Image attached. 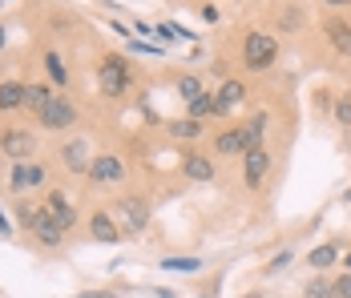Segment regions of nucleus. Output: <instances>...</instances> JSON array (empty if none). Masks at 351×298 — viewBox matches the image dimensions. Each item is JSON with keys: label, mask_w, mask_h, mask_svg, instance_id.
Masks as SVG:
<instances>
[{"label": "nucleus", "mask_w": 351, "mask_h": 298, "mask_svg": "<svg viewBox=\"0 0 351 298\" xmlns=\"http://www.w3.org/2000/svg\"><path fill=\"white\" fill-rule=\"evenodd\" d=\"M0 4H4V0H0Z\"/></svg>", "instance_id": "37"}, {"label": "nucleus", "mask_w": 351, "mask_h": 298, "mask_svg": "<svg viewBox=\"0 0 351 298\" xmlns=\"http://www.w3.org/2000/svg\"><path fill=\"white\" fill-rule=\"evenodd\" d=\"M323 33H327L331 49H335L339 57H351V21H327Z\"/></svg>", "instance_id": "13"}, {"label": "nucleus", "mask_w": 351, "mask_h": 298, "mask_svg": "<svg viewBox=\"0 0 351 298\" xmlns=\"http://www.w3.org/2000/svg\"><path fill=\"white\" fill-rule=\"evenodd\" d=\"M97 85H101L106 97H121V93L130 89V65H125L121 57H106L101 69H97Z\"/></svg>", "instance_id": "3"}, {"label": "nucleus", "mask_w": 351, "mask_h": 298, "mask_svg": "<svg viewBox=\"0 0 351 298\" xmlns=\"http://www.w3.org/2000/svg\"><path fill=\"white\" fill-rule=\"evenodd\" d=\"M49 97H53L49 85H25V109H29V113H40V109L49 105Z\"/></svg>", "instance_id": "18"}, {"label": "nucleus", "mask_w": 351, "mask_h": 298, "mask_svg": "<svg viewBox=\"0 0 351 298\" xmlns=\"http://www.w3.org/2000/svg\"><path fill=\"white\" fill-rule=\"evenodd\" d=\"M36 117H40V125H45V129H69L73 121H77V109H73V101L65 97V93H53L49 105H45Z\"/></svg>", "instance_id": "4"}, {"label": "nucleus", "mask_w": 351, "mask_h": 298, "mask_svg": "<svg viewBox=\"0 0 351 298\" xmlns=\"http://www.w3.org/2000/svg\"><path fill=\"white\" fill-rule=\"evenodd\" d=\"M218 153H246V137H243V125L239 129H222L218 133Z\"/></svg>", "instance_id": "17"}, {"label": "nucleus", "mask_w": 351, "mask_h": 298, "mask_svg": "<svg viewBox=\"0 0 351 298\" xmlns=\"http://www.w3.org/2000/svg\"><path fill=\"white\" fill-rule=\"evenodd\" d=\"M81 298H93V295H81Z\"/></svg>", "instance_id": "34"}, {"label": "nucleus", "mask_w": 351, "mask_h": 298, "mask_svg": "<svg viewBox=\"0 0 351 298\" xmlns=\"http://www.w3.org/2000/svg\"><path fill=\"white\" fill-rule=\"evenodd\" d=\"M335 121H339L343 129H351V101H348V97L335 101Z\"/></svg>", "instance_id": "27"}, {"label": "nucleus", "mask_w": 351, "mask_h": 298, "mask_svg": "<svg viewBox=\"0 0 351 298\" xmlns=\"http://www.w3.org/2000/svg\"><path fill=\"white\" fill-rule=\"evenodd\" d=\"M0 109H4V113L25 109V85H21V81H4V85H0Z\"/></svg>", "instance_id": "15"}, {"label": "nucleus", "mask_w": 351, "mask_h": 298, "mask_svg": "<svg viewBox=\"0 0 351 298\" xmlns=\"http://www.w3.org/2000/svg\"><path fill=\"white\" fill-rule=\"evenodd\" d=\"M198 93H202V81H198V77H182V81H178V97L182 101H194Z\"/></svg>", "instance_id": "25"}, {"label": "nucleus", "mask_w": 351, "mask_h": 298, "mask_svg": "<svg viewBox=\"0 0 351 298\" xmlns=\"http://www.w3.org/2000/svg\"><path fill=\"white\" fill-rule=\"evenodd\" d=\"M307 262L315 266V270H327L331 262H339V250H335V246H315V250L307 254Z\"/></svg>", "instance_id": "20"}, {"label": "nucleus", "mask_w": 351, "mask_h": 298, "mask_svg": "<svg viewBox=\"0 0 351 298\" xmlns=\"http://www.w3.org/2000/svg\"><path fill=\"white\" fill-rule=\"evenodd\" d=\"M243 97H246L243 81H222V89L214 93V117H226L234 105H243Z\"/></svg>", "instance_id": "9"}, {"label": "nucleus", "mask_w": 351, "mask_h": 298, "mask_svg": "<svg viewBox=\"0 0 351 298\" xmlns=\"http://www.w3.org/2000/svg\"><path fill=\"white\" fill-rule=\"evenodd\" d=\"M4 40H8V36H4V25H0V49H4Z\"/></svg>", "instance_id": "32"}, {"label": "nucleus", "mask_w": 351, "mask_h": 298, "mask_svg": "<svg viewBox=\"0 0 351 298\" xmlns=\"http://www.w3.org/2000/svg\"><path fill=\"white\" fill-rule=\"evenodd\" d=\"M202 298H214V295H202Z\"/></svg>", "instance_id": "36"}, {"label": "nucleus", "mask_w": 351, "mask_h": 298, "mask_svg": "<svg viewBox=\"0 0 351 298\" xmlns=\"http://www.w3.org/2000/svg\"><path fill=\"white\" fill-rule=\"evenodd\" d=\"M61 162H65V169L69 173H89V166H93V153H89V141H69L65 149H61Z\"/></svg>", "instance_id": "8"}, {"label": "nucleus", "mask_w": 351, "mask_h": 298, "mask_svg": "<svg viewBox=\"0 0 351 298\" xmlns=\"http://www.w3.org/2000/svg\"><path fill=\"white\" fill-rule=\"evenodd\" d=\"M348 201H351V190H348Z\"/></svg>", "instance_id": "35"}, {"label": "nucleus", "mask_w": 351, "mask_h": 298, "mask_svg": "<svg viewBox=\"0 0 351 298\" xmlns=\"http://www.w3.org/2000/svg\"><path fill=\"white\" fill-rule=\"evenodd\" d=\"M0 234H12V226H8V218H4V210H0Z\"/></svg>", "instance_id": "30"}, {"label": "nucleus", "mask_w": 351, "mask_h": 298, "mask_svg": "<svg viewBox=\"0 0 351 298\" xmlns=\"http://www.w3.org/2000/svg\"><path fill=\"white\" fill-rule=\"evenodd\" d=\"M89 177H93L97 186H113V182L125 177V162H121L117 153H97L93 166H89Z\"/></svg>", "instance_id": "7"}, {"label": "nucleus", "mask_w": 351, "mask_h": 298, "mask_svg": "<svg viewBox=\"0 0 351 298\" xmlns=\"http://www.w3.org/2000/svg\"><path fill=\"white\" fill-rule=\"evenodd\" d=\"M331 295H335V298H351V274H343V278L331 286Z\"/></svg>", "instance_id": "28"}, {"label": "nucleus", "mask_w": 351, "mask_h": 298, "mask_svg": "<svg viewBox=\"0 0 351 298\" xmlns=\"http://www.w3.org/2000/svg\"><path fill=\"white\" fill-rule=\"evenodd\" d=\"M162 270H178V274H194V270H202V258H162Z\"/></svg>", "instance_id": "24"}, {"label": "nucleus", "mask_w": 351, "mask_h": 298, "mask_svg": "<svg viewBox=\"0 0 351 298\" xmlns=\"http://www.w3.org/2000/svg\"><path fill=\"white\" fill-rule=\"evenodd\" d=\"M33 149H36V137L29 129H4V137H0V153L12 158V162H29Z\"/></svg>", "instance_id": "6"}, {"label": "nucleus", "mask_w": 351, "mask_h": 298, "mask_svg": "<svg viewBox=\"0 0 351 298\" xmlns=\"http://www.w3.org/2000/svg\"><path fill=\"white\" fill-rule=\"evenodd\" d=\"M89 234H93L97 242H117V238H121V226H117V218H109V214H93V218H89Z\"/></svg>", "instance_id": "14"}, {"label": "nucleus", "mask_w": 351, "mask_h": 298, "mask_svg": "<svg viewBox=\"0 0 351 298\" xmlns=\"http://www.w3.org/2000/svg\"><path fill=\"white\" fill-rule=\"evenodd\" d=\"M263 125H267V117H254V121H246L243 125V137H246V153H250V149H263Z\"/></svg>", "instance_id": "19"}, {"label": "nucleus", "mask_w": 351, "mask_h": 298, "mask_svg": "<svg viewBox=\"0 0 351 298\" xmlns=\"http://www.w3.org/2000/svg\"><path fill=\"white\" fill-rule=\"evenodd\" d=\"M45 69H49V77H53V81L65 89V81H69V69H65V61H61L57 53H49V57H45Z\"/></svg>", "instance_id": "23"}, {"label": "nucleus", "mask_w": 351, "mask_h": 298, "mask_svg": "<svg viewBox=\"0 0 351 298\" xmlns=\"http://www.w3.org/2000/svg\"><path fill=\"white\" fill-rule=\"evenodd\" d=\"M182 169H186V177H190V182H210V177H214L210 158H202V153H190Z\"/></svg>", "instance_id": "16"}, {"label": "nucleus", "mask_w": 351, "mask_h": 298, "mask_svg": "<svg viewBox=\"0 0 351 298\" xmlns=\"http://www.w3.org/2000/svg\"><path fill=\"white\" fill-rule=\"evenodd\" d=\"M166 129L174 133V137H198V133H202V121H198V117H178Z\"/></svg>", "instance_id": "21"}, {"label": "nucleus", "mask_w": 351, "mask_h": 298, "mask_svg": "<svg viewBox=\"0 0 351 298\" xmlns=\"http://www.w3.org/2000/svg\"><path fill=\"white\" fill-rule=\"evenodd\" d=\"M282 266H291V250H282L279 258H275V262L267 266V270H271V274H275V270H282Z\"/></svg>", "instance_id": "29"}, {"label": "nucleus", "mask_w": 351, "mask_h": 298, "mask_svg": "<svg viewBox=\"0 0 351 298\" xmlns=\"http://www.w3.org/2000/svg\"><path fill=\"white\" fill-rule=\"evenodd\" d=\"M186 105H190V117H198V121H202V117H210V113H214V93H198V97L186 101Z\"/></svg>", "instance_id": "22"}, {"label": "nucleus", "mask_w": 351, "mask_h": 298, "mask_svg": "<svg viewBox=\"0 0 351 298\" xmlns=\"http://www.w3.org/2000/svg\"><path fill=\"white\" fill-rule=\"evenodd\" d=\"M45 182V166L40 162H12V190L25 194L29 186H40Z\"/></svg>", "instance_id": "10"}, {"label": "nucleus", "mask_w": 351, "mask_h": 298, "mask_svg": "<svg viewBox=\"0 0 351 298\" xmlns=\"http://www.w3.org/2000/svg\"><path fill=\"white\" fill-rule=\"evenodd\" d=\"M117 226L125 234H141L149 226V206L141 198H121L117 201Z\"/></svg>", "instance_id": "5"}, {"label": "nucleus", "mask_w": 351, "mask_h": 298, "mask_svg": "<svg viewBox=\"0 0 351 298\" xmlns=\"http://www.w3.org/2000/svg\"><path fill=\"white\" fill-rule=\"evenodd\" d=\"M16 218L29 226V230L36 234V242L40 246H61V226L53 222V214L45 210V206H29V201H16Z\"/></svg>", "instance_id": "1"}, {"label": "nucleus", "mask_w": 351, "mask_h": 298, "mask_svg": "<svg viewBox=\"0 0 351 298\" xmlns=\"http://www.w3.org/2000/svg\"><path fill=\"white\" fill-rule=\"evenodd\" d=\"M303 298H331V286H327L323 278H315V282H307V290H303Z\"/></svg>", "instance_id": "26"}, {"label": "nucleus", "mask_w": 351, "mask_h": 298, "mask_svg": "<svg viewBox=\"0 0 351 298\" xmlns=\"http://www.w3.org/2000/svg\"><path fill=\"white\" fill-rule=\"evenodd\" d=\"M246 158V169H243V182L254 190V186H263V177H267V169H271V158H267V149H250L243 153Z\"/></svg>", "instance_id": "11"}, {"label": "nucleus", "mask_w": 351, "mask_h": 298, "mask_svg": "<svg viewBox=\"0 0 351 298\" xmlns=\"http://www.w3.org/2000/svg\"><path fill=\"white\" fill-rule=\"evenodd\" d=\"M323 4H331V8H343V4H351V0H323Z\"/></svg>", "instance_id": "31"}, {"label": "nucleus", "mask_w": 351, "mask_h": 298, "mask_svg": "<svg viewBox=\"0 0 351 298\" xmlns=\"http://www.w3.org/2000/svg\"><path fill=\"white\" fill-rule=\"evenodd\" d=\"M45 210L53 214V222H57L61 230H73V222H77V214H73V206L65 201V194H61V190H53V194L45 198Z\"/></svg>", "instance_id": "12"}, {"label": "nucleus", "mask_w": 351, "mask_h": 298, "mask_svg": "<svg viewBox=\"0 0 351 298\" xmlns=\"http://www.w3.org/2000/svg\"><path fill=\"white\" fill-rule=\"evenodd\" d=\"M275 57H279V45H275V36L267 33H250L243 40V65L254 69V73H263V69L275 65Z\"/></svg>", "instance_id": "2"}, {"label": "nucleus", "mask_w": 351, "mask_h": 298, "mask_svg": "<svg viewBox=\"0 0 351 298\" xmlns=\"http://www.w3.org/2000/svg\"><path fill=\"white\" fill-rule=\"evenodd\" d=\"M246 298H263V295H258V290H254V295H246Z\"/></svg>", "instance_id": "33"}]
</instances>
